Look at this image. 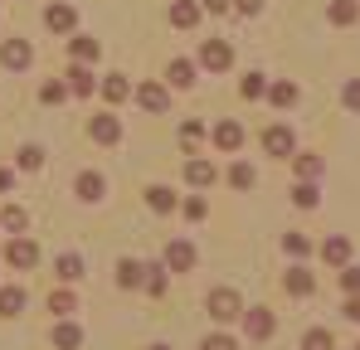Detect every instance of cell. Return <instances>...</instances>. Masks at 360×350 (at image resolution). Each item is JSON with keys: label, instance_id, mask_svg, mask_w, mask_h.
Listing matches in <instances>:
<instances>
[{"label": "cell", "instance_id": "1", "mask_svg": "<svg viewBox=\"0 0 360 350\" xmlns=\"http://www.w3.org/2000/svg\"><path fill=\"white\" fill-rule=\"evenodd\" d=\"M5 263H10V268H20V273H30V268L39 263V243H34V238H25V233H15V238L5 243Z\"/></svg>", "mask_w": 360, "mask_h": 350}, {"label": "cell", "instance_id": "2", "mask_svg": "<svg viewBox=\"0 0 360 350\" xmlns=\"http://www.w3.org/2000/svg\"><path fill=\"white\" fill-rule=\"evenodd\" d=\"M239 311H243V297L234 287H214L210 292V316H214V321H234Z\"/></svg>", "mask_w": 360, "mask_h": 350}, {"label": "cell", "instance_id": "3", "mask_svg": "<svg viewBox=\"0 0 360 350\" xmlns=\"http://www.w3.org/2000/svg\"><path fill=\"white\" fill-rule=\"evenodd\" d=\"M88 136H93L98 146H117V141H122V122L112 112H98L93 122H88Z\"/></svg>", "mask_w": 360, "mask_h": 350}, {"label": "cell", "instance_id": "4", "mask_svg": "<svg viewBox=\"0 0 360 350\" xmlns=\"http://www.w3.org/2000/svg\"><path fill=\"white\" fill-rule=\"evenodd\" d=\"M263 151H268V156H292V151H297L292 127H268V131H263Z\"/></svg>", "mask_w": 360, "mask_h": 350}, {"label": "cell", "instance_id": "5", "mask_svg": "<svg viewBox=\"0 0 360 350\" xmlns=\"http://www.w3.org/2000/svg\"><path fill=\"white\" fill-rule=\"evenodd\" d=\"M200 63L214 68V73H224V68L234 63V49H229L224 39H205V44H200Z\"/></svg>", "mask_w": 360, "mask_h": 350}, {"label": "cell", "instance_id": "6", "mask_svg": "<svg viewBox=\"0 0 360 350\" xmlns=\"http://www.w3.org/2000/svg\"><path fill=\"white\" fill-rule=\"evenodd\" d=\"M190 268H195V243L171 238L166 243V273H190Z\"/></svg>", "mask_w": 360, "mask_h": 350}, {"label": "cell", "instance_id": "7", "mask_svg": "<svg viewBox=\"0 0 360 350\" xmlns=\"http://www.w3.org/2000/svg\"><path fill=\"white\" fill-rule=\"evenodd\" d=\"M239 316H243V331H248L253 341H268V336H273V326H278L268 306H253V311H239Z\"/></svg>", "mask_w": 360, "mask_h": 350}, {"label": "cell", "instance_id": "8", "mask_svg": "<svg viewBox=\"0 0 360 350\" xmlns=\"http://www.w3.org/2000/svg\"><path fill=\"white\" fill-rule=\"evenodd\" d=\"M73 190H78V200H88V205H98L103 195H108V180L98 171H83L78 180H73Z\"/></svg>", "mask_w": 360, "mask_h": 350}, {"label": "cell", "instance_id": "9", "mask_svg": "<svg viewBox=\"0 0 360 350\" xmlns=\"http://www.w3.org/2000/svg\"><path fill=\"white\" fill-rule=\"evenodd\" d=\"M0 63H5V68H30V63H34V49H30L25 39H5V49H0Z\"/></svg>", "mask_w": 360, "mask_h": 350}, {"label": "cell", "instance_id": "10", "mask_svg": "<svg viewBox=\"0 0 360 350\" xmlns=\"http://www.w3.org/2000/svg\"><path fill=\"white\" fill-rule=\"evenodd\" d=\"M63 83H68V93H73V98H88V93L98 88V83H93V73H88V63H73V68L63 73Z\"/></svg>", "mask_w": 360, "mask_h": 350}, {"label": "cell", "instance_id": "11", "mask_svg": "<svg viewBox=\"0 0 360 350\" xmlns=\"http://www.w3.org/2000/svg\"><path fill=\"white\" fill-rule=\"evenodd\" d=\"M136 103H141L146 112H166V108H171V98H166L161 83H141V88H136Z\"/></svg>", "mask_w": 360, "mask_h": 350}, {"label": "cell", "instance_id": "12", "mask_svg": "<svg viewBox=\"0 0 360 350\" xmlns=\"http://www.w3.org/2000/svg\"><path fill=\"white\" fill-rule=\"evenodd\" d=\"M214 146H219V151H239L243 146V127L239 122H214Z\"/></svg>", "mask_w": 360, "mask_h": 350}, {"label": "cell", "instance_id": "13", "mask_svg": "<svg viewBox=\"0 0 360 350\" xmlns=\"http://www.w3.org/2000/svg\"><path fill=\"white\" fill-rule=\"evenodd\" d=\"M44 25H49L54 34H68V30L78 25V15H73V5H49V10H44Z\"/></svg>", "mask_w": 360, "mask_h": 350}, {"label": "cell", "instance_id": "14", "mask_svg": "<svg viewBox=\"0 0 360 350\" xmlns=\"http://www.w3.org/2000/svg\"><path fill=\"white\" fill-rule=\"evenodd\" d=\"M141 287L151 292V297H161V292L171 287V278H166V263H146V268H141Z\"/></svg>", "mask_w": 360, "mask_h": 350}, {"label": "cell", "instance_id": "15", "mask_svg": "<svg viewBox=\"0 0 360 350\" xmlns=\"http://www.w3.org/2000/svg\"><path fill=\"white\" fill-rule=\"evenodd\" d=\"M283 287H288V297H311V292H316V278H311L307 268H292V273L283 278Z\"/></svg>", "mask_w": 360, "mask_h": 350}, {"label": "cell", "instance_id": "16", "mask_svg": "<svg viewBox=\"0 0 360 350\" xmlns=\"http://www.w3.org/2000/svg\"><path fill=\"white\" fill-rule=\"evenodd\" d=\"M73 63H98V54H103V44L93 39V34H73Z\"/></svg>", "mask_w": 360, "mask_h": 350}, {"label": "cell", "instance_id": "17", "mask_svg": "<svg viewBox=\"0 0 360 350\" xmlns=\"http://www.w3.org/2000/svg\"><path fill=\"white\" fill-rule=\"evenodd\" d=\"M321 258H326V263H336V268H346V263H351V238H341V233H336V238H326V243H321Z\"/></svg>", "mask_w": 360, "mask_h": 350}, {"label": "cell", "instance_id": "18", "mask_svg": "<svg viewBox=\"0 0 360 350\" xmlns=\"http://www.w3.org/2000/svg\"><path fill=\"white\" fill-rule=\"evenodd\" d=\"M0 229L25 233L30 229V209H25V205H5V209H0Z\"/></svg>", "mask_w": 360, "mask_h": 350}, {"label": "cell", "instance_id": "19", "mask_svg": "<svg viewBox=\"0 0 360 350\" xmlns=\"http://www.w3.org/2000/svg\"><path fill=\"white\" fill-rule=\"evenodd\" d=\"M195 20H200V5L195 0H176L171 5V25L176 30H195Z\"/></svg>", "mask_w": 360, "mask_h": 350}, {"label": "cell", "instance_id": "20", "mask_svg": "<svg viewBox=\"0 0 360 350\" xmlns=\"http://www.w3.org/2000/svg\"><path fill=\"white\" fill-rule=\"evenodd\" d=\"M146 205H151L156 214H171V209H176V190H171V185H151V190H146Z\"/></svg>", "mask_w": 360, "mask_h": 350}, {"label": "cell", "instance_id": "21", "mask_svg": "<svg viewBox=\"0 0 360 350\" xmlns=\"http://www.w3.org/2000/svg\"><path fill=\"white\" fill-rule=\"evenodd\" d=\"M78 346H83V331L73 321H59L54 326V350H78Z\"/></svg>", "mask_w": 360, "mask_h": 350}, {"label": "cell", "instance_id": "22", "mask_svg": "<svg viewBox=\"0 0 360 350\" xmlns=\"http://www.w3.org/2000/svg\"><path fill=\"white\" fill-rule=\"evenodd\" d=\"M185 180H190V185H200V190H205V185H214V161H200V156H195V161L185 166Z\"/></svg>", "mask_w": 360, "mask_h": 350}, {"label": "cell", "instance_id": "23", "mask_svg": "<svg viewBox=\"0 0 360 350\" xmlns=\"http://www.w3.org/2000/svg\"><path fill=\"white\" fill-rule=\"evenodd\" d=\"M54 273H59V283H78L83 278V258L78 253H63L59 263H54Z\"/></svg>", "mask_w": 360, "mask_h": 350}, {"label": "cell", "instance_id": "24", "mask_svg": "<svg viewBox=\"0 0 360 350\" xmlns=\"http://www.w3.org/2000/svg\"><path fill=\"white\" fill-rule=\"evenodd\" d=\"M25 311V287H0V316H20Z\"/></svg>", "mask_w": 360, "mask_h": 350}, {"label": "cell", "instance_id": "25", "mask_svg": "<svg viewBox=\"0 0 360 350\" xmlns=\"http://www.w3.org/2000/svg\"><path fill=\"white\" fill-rule=\"evenodd\" d=\"M117 287H122V292L141 287V263H131V258H122V263H117Z\"/></svg>", "mask_w": 360, "mask_h": 350}, {"label": "cell", "instance_id": "26", "mask_svg": "<svg viewBox=\"0 0 360 350\" xmlns=\"http://www.w3.org/2000/svg\"><path fill=\"white\" fill-rule=\"evenodd\" d=\"M302 350H336V336H331L326 326H311V331L302 336Z\"/></svg>", "mask_w": 360, "mask_h": 350}, {"label": "cell", "instance_id": "27", "mask_svg": "<svg viewBox=\"0 0 360 350\" xmlns=\"http://www.w3.org/2000/svg\"><path fill=\"white\" fill-rule=\"evenodd\" d=\"M360 20V0H336L331 5V25H356Z\"/></svg>", "mask_w": 360, "mask_h": 350}, {"label": "cell", "instance_id": "28", "mask_svg": "<svg viewBox=\"0 0 360 350\" xmlns=\"http://www.w3.org/2000/svg\"><path fill=\"white\" fill-rule=\"evenodd\" d=\"M166 78H171L176 88H190V83H195V63H190V58H176V63L166 68Z\"/></svg>", "mask_w": 360, "mask_h": 350}, {"label": "cell", "instance_id": "29", "mask_svg": "<svg viewBox=\"0 0 360 350\" xmlns=\"http://www.w3.org/2000/svg\"><path fill=\"white\" fill-rule=\"evenodd\" d=\"M103 98H108V103H122V98H131V83H127L122 73H112V78H103Z\"/></svg>", "mask_w": 360, "mask_h": 350}, {"label": "cell", "instance_id": "30", "mask_svg": "<svg viewBox=\"0 0 360 350\" xmlns=\"http://www.w3.org/2000/svg\"><path fill=\"white\" fill-rule=\"evenodd\" d=\"M268 98H273V108H297V83H273Z\"/></svg>", "mask_w": 360, "mask_h": 350}, {"label": "cell", "instance_id": "31", "mask_svg": "<svg viewBox=\"0 0 360 350\" xmlns=\"http://www.w3.org/2000/svg\"><path fill=\"white\" fill-rule=\"evenodd\" d=\"M239 93L248 98V103H253V98H268V78H263V73H248V78L239 83Z\"/></svg>", "mask_w": 360, "mask_h": 350}, {"label": "cell", "instance_id": "32", "mask_svg": "<svg viewBox=\"0 0 360 350\" xmlns=\"http://www.w3.org/2000/svg\"><path fill=\"white\" fill-rule=\"evenodd\" d=\"M63 98H68V83H63V78H49V83L39 88V103H49V108L63 103Z\"/></svg>", "mask_w": 360, "mask_h": 350}, {"label": "cell", "instance_id": "33", "mask_svg": "<svg viewBox=\"0 0 360 350\" xmlns=\"http://www.w3.org/2000/svg\"><path fill=\"white\" fill-rule=\"evenodd\" d=\"M73 306H78V302H73V292H68V287H54V297H49V311H54V316H68Z\"/></svg>", "mask_w": 360, "mask_h": 350}, {"label": "cell", "instance_id": "34", "mask_svg": "<svg viewBox=\"0 0 360 350\" xmlns=\"http://www.w3.org/2000/svg\"><path fill=\"white\" fill-rule=\"evenodd\" d=\"M253 180H258V175H253V166H248V161H239V166L229 171V185H234V190H253Z\"/></svg>", "mask_w": 360, "mask_h": 350}, {"label": "cell", "instance_id": "35", "mask_svg": "<svg viewBox=\"0 0 360 350\" xmlns=\"http://www.w3.org/2000/svg\"><path fill=\"white\" fill-rule=\"evenodd\" d=\"M200 136H205V127H200V122H185V127H180V146H185V151H195V146H200Z\"/></svg>", "mask_w": 360, "mask_h": 350}, {"label": "cell", "instance_id": "36", "mask_svg": "<svg viewBox=\"0 0 360 350\" xmlns=\"http://www.w3.org/2000/svg\"><path fill=\"white\" fill-rule=\"evenodd\" d=\"M292 200H297L302 209H316V185H311V180H302L297 190H292Z\"/></svg>", "mask_w": 360, "mask_h": 350}, {"label": "cell", "instance_id": "37", "mask_svg": "<svg viewBox=\"0 0 360 350\" xmlns=\"http://www.w3.org/2000/svg\"><path fill=\"white\" fill-rule=\"evenodd\" d=\"M20 166H25V171H39V166H44V146H25V151H20Z\"/></svg>", "mask_w": 360, "mask_h": 350}, {"label": "cell", "instance_id": "38", "mask_svg": "<svg viewBox=\"0 0 360 350\" xmlns=\"http://www.w3.org/2000/svg\"><path fill=\"white\" fill-rule=\"evenodd\" d=\"M205 214H210V200L205 195H190L185 200V219H205Z\"/></svg>", "mask_w": 360, "mask_h": 350}, {"label": "cell", "instance_id": "39", "mask_svg": "<svg viewBox=\"0 0 360 350\" xmlns=\"http://www.w3.org/2000/svg\"><path fill=\"white\" fill-rule=\"evenodd\" d=\"M283 248H288L292 258H307V253H311V243H307L302 233H288V238H283Z\"/></svg>", "mask_w": 360, "mask_h": 350}, {"label": "cell", "instance_id": "40", "mask_svg": "<svg viewBox=\"0 0 360 350\" xmlns=\"http://www.w3.org/2000/svg\"><path fill=\"white\" fill-rule=\"evenodd\" d=\"M297 171H302V180H316L321 175V156H297Z\"/></svg>", "mask_w": 360, "mask_h": 350}, {"label": "cell", "instance_id": "41", "mask_svg": "<svg viewBox=\"0 0 360 350\" xmlns=\"http://www.w3.org/2000/svg\"><path fill=\"white\" fill-rule=\"evenodd\" d=\"M341 98H346V108H351V112H360V78L346 83V93H341Z\"/></svg>", "mask_w": 360, "mask_h": 350}, {"label": "cell", "instance_id": "42", "mask_svg": "<svg viewBox=\"0 0 360 350\" xmlns=\"http://www.w3.org/2000/svg\"><path fill=\"white\" fill-rule=\"evenodd\" d=\"M200 350H239V346H234V336H205Z\"/></svg>", "mask_w": 360, "mask_h": 350}, {"label": "cell", "instance_id": "43", "mask_svg": "<svg viewBox=\"0 0 360 350\" xmlns=\"http://www.w3.org/2000/svg\"><path fill=\"white\" fill-rule=\"evenodd\" d=\"M341 287H346V292H360V268H351V263H346V273H341Z\"/></svg>", "mask_w": 360, "mask_h": 350}, {"label": "cell", "instance_id": "44", "mask_svg": "<svg viewBox=\"0 0 360 350\" xmlns=\"http://www.w3.org/2000/svg\"><path fill=\"white\" fill-rule=\"evenodd\" d=\"M346 316L360 326V292H351V297H346Z\"/></svg>", "mask_w": 360, "mask_h": 350}, {"label": "cell", "instance_id": "45", "mask_svg": "<svg viewBox=\"0 0 360 350\" xmlns=\"http://www.w3.org/2000/svg\"><path fill=\"white\" fill-rule=\"evenodd\" d=\"M234 10H239V15H258V10H263V0H234Z\"/></svg>", "mask_w": 360, "mask_h": 350}, {"label": "cell", "instance_id": "46", "mask_svg": "<svg viewBox=\"0 0 360 350\" xmlns=\"http://www.w3.org/2000/svg\"><path fill=\"white\" fill-rule=\"evenodd\" d=\"M200 5H205L210 15H229V0H200Z\"/></svg>", "mask_w": 360, "mask_h": 350}, {"label": "cell", "instance_id": "47", "mask_svg": "<svg viewBox=\"0 0 360 350\" xmlns=\"http://www.w3.org/2000/svg\"><path fill=\"white\" fill-rule=\"evenodd\" d=\"M10 185H15V175H10V171H0V190H10Z\"/></svg>", "mask_w": 360, "mask_h": 350}, {"label": "cell", "instance_id": "48", "mask_svg": "<svg viewBox=\"0 0 360 350\" xmlns=\"http://www.w3.org/2000/svg\"><path fill=\"white\" fill-rule=\"evenodd\" d=\"M146 350H171V346H161V341H156V346H146Z\"/></svg>", "mask_w": 360, "mask_h": 350}, {"label": "cell", "instance_id": "49", "mask_svg": "<svg viewBox=\"0 0 360 350\" xmlns=\"http://www.w3.org/2000/svg\"><path fill=\"white\" fill-rule=\"evenodd\" d=\"M356 350H360V346H356Z\"/></svg>", "mask_w": 360, "mask_h": 350}]
</instances>
